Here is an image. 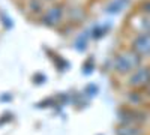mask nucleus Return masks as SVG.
Here are the masks:
<instances>
[{"mask_svg":"<svg viewBox=\"0 0 150 135\" xmlns=\"http://www.w3.org/2000/svg\"><path fill=\"white\" fill-rule=\"evenodd\" d=\"M60 18H62V8L56 6V8L48 9V12L44 17V23L48 24V26H56V24L60 21Z\"/></svg>","mask_w":150,"mask_h":135,"instance_id":"4","label":"nucleus"},{"mask_svg":"<svg viewBox=\"0 0 150 135\" xmlns=\"http://www.w3.org/2000/svg\"><path fill=\"white\" fill-rule=\"evenodd\" d=\"M129 5V0H112V2L107 6V12L108 14H119L125 8Z\"/></svg>","mask_w":150,"mask_h":135,"instance_id":"5","label":"nucleus"},{"mask_svg":"<svg viewBox=\"0 0 150 135\" xmlns=\"http://www.w3.org/2000/svg\"><path fill=\"white\" fill-rule=\"evenodd\" d=\"M117 135H140V131L134 126H123V128H119Z\"/></svg>","mask_w":150,"mask_h":135,"instance_id":"6","label":"nucleus"},{"mask_svg":"<svg viewBox=\"0 0 150 135\" xmlns=\"http://www.w3.org/2000/svg\"><path fill=\"white\" fill-rule=\"evenodd\" d=\"M140 65V56L135 51H125L119 54L114 60V69L120 74H128L138 68Z\"/></svg>","mask_w":150,"mask_h":135,"instance_id":"1","label":"nucleus"},{"mask_svg":"<svg viewBox=\"0 0 150 135\" xmlns=\"http://www.w3.org/2000/svg\"><path fill=\"white\" fill-rule=\"evenodd\" d=\"M150 83V69L149 68H140L137 69L132 77L129 78V84L134 87H143V86Z\"/></svg>","mask_w":150,"mask_h":135,"instance_id":"2","label":"nucleus"},{"mask_svg":"<svg viewBox=\"0 0 150 135\" xmlns=\"http://www.w3.org/2000/svg\"><path fill=\"white\" fill-rule=\"evenodd\" d=\"M134 51L138 56H150V33L140 35L134 41Z\"/></svg>","mask_w":150,"mask_h":135,"instance_id":"3","label":"nucleus"},{"mask_svg":"<svg viewBox=\"0 0 150 135\" xmlns=\"http://www.w3.org/2000/svg\"><path fill=\"white\" fill-rule=\"evenodd\" d=\"M105 30H107V26H96L95 30H93V33H95L93 36L95 38H101V36H104Z\"/></svg>","mask_w":150,"mask_h":135,"instance_id":"7","label":"nucleus"}]
</instances>
